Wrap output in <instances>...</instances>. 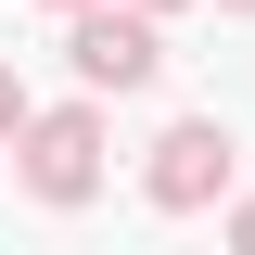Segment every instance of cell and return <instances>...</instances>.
<instances>
[{
	"mask_svg": "<svg viewBox=\"0 0 255 255\" xmlns=\"http://www.w3.org/2000/svg\"><path fill=\"white\" fill-rule=\"evenodd\" d=\"M0 128H13V77H0Z\"/></svg>",
	"mask_w": 255,
	"mask_h": 255,
	"instance_id": "4",
	"label": "cell"
},
{
	"mask_svg": "<svg viewBox=\"0 0 255 255\" xmlns=\"http://www.w3.org/2000/svg\"><path fill=\"white\" fill-rule=\"evenodd\" d=\"M230 230H243V243H255V204H243V217H230Z\"/></svg>",
	"mask_w": 255,
	"mask_h": 255,
	"instance_id": "5",
	"label": "cell"
},
{
	"mask_svg": "<svg viewBox=\"0 0 255 255\" xmlns=\"http://www.w3.org/2000/svg\"><path fill=\"white\" fill-rule=\"evenodd\" d=\"M26 191L38 204H90L102 191V128L90 115H38L26 128Z\"/></svg>",
	"mask_w": 255,
	"mask_h": 255,
	"instance_id": "1",
	"label": "cell"
},
{
	"mask_svg": "<svg viewBox=\"0 0 255 255\" xmlns=\"http://www.w3.org/2000/svg\"><path fill=\"white\" fill-rule=\"evenodd\" d=\"M153 26H140V13H77V77H90V90H140V77H153Z\"/></svg>",
	"mask_w": 255,
	"mask_h": 255,
	"instance_id": "3",
	"label": "cell"
},
{
	"mask_svg": "<svg viewBox=\"0 0 255 255\" xmlns=\"http://www.w3.org/2000/svg\"><path fill=\"white\" fill-rule=\"evenodd\" d=\"M230 153H243V140H230V128H204V115L166 128V140H153V204H166V217H191L204 191H230Z\"/></svg>",
	"mask_w": 255,
	"mask_h": 255,
	"instance_id": "2",
	"label": "cell"
}]
</instances>
